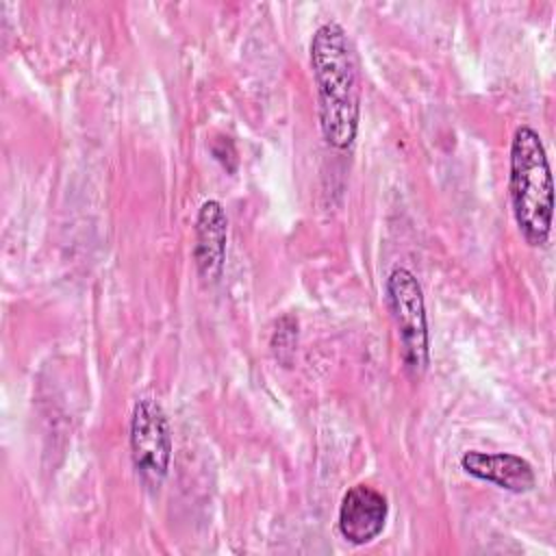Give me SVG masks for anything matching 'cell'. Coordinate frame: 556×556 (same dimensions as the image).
I'll return each instance as SVG.
<instances>
[{
	"mask_svg": "<svg viewBox=\"0 0 556 556\" xmlns=\"http://www.w3.org/2000/svg\"><path fill=\"white\" fill-rule=\"evenodd\" d=\"M387 517V497L369 484H354L341 497L337 528L348 543L367 545L384 530Z\"/></svg>",
	"mask_w": 556,
	"mask_h": 556,
	"instance_id": "5b68a950",
	"label": "cell"
},
{
	"mask_svg": "<svg viewBox=\"0 0 556 556\" xmlns=\"http://www.w3.org/2000/svg\"><path fill=\"white\" fill-rule=\"evenodd\" d=\"M384 289L400 337L404 367L413 378H421L430 363V334L421 285L410 269L393 267Z\"/></svg>",
	"mask_w": 556,
	"mask_h": 556,
	"instance_id": "3957f363",
	"label": "cell"
},
{
	"mask_svg": "<svg viewBox=\"0 0 556 556\" xmlns=\"http://www.w3.org/2000/svg\"><path fill=\"white\" fill-rule=\"evenodd\" d=\"M128 441L137 476L148 489L156 491L165 482L172 463V428L156 400L143 397L135 404Z\"/></svg>",
	"mask_w": 556,
	"mask_h": 556,
	"instance_id": "277c9868",
	"label": "cell"
},
{
	"mask_svg": "<svg viewBox=\"0 0 556 556\" xmlns=\"http://www.w3.org/2000/svg\"><path fill=\"white\" fill-rule=\"evenodd\" d=\"M508 191L517 228L528 245L547 243L554 217V180L539 132L521 124L510 139Z\"/></svg>",
	"mask_w": 556,
	"mask_h": 556,
	"instance_id": "7a4b0ae2",
	"label": "cell"
},
{
	"mask_svg": "<svg viewBox=\"0 0 556 556\" xmlns=\"http://www.w3.org/2000/svg\"><path fill=\"white\" fill-rule=\"evenodd\" d=\"M311 70L317 87V115L326 143L348 150L361 122V63L348 30L324 22L311 37Z\"/></svg>",
	"mask_w": 556,
	"mask_h": 556,
	"instance_id": "6da1fadb",
	"label": "cell"
},
{
	"mask_svg": "<svg viewBox=\"0 0 556 556\" xmlns=\"http://www.w3.org/2000/svg\"><path fill=\"white\" fill-rule=\"evenodd\" d=\"M460 467L465 469V473L497 484L500 489H506L510 493H528L536 484L532 465L526 458L508 452L491 454L469 450L460 456Z\"/></svg>",
	"mask_w": 556,
	"mask_h": 556,
	"instance_id": "52a82bcc",
	"label": "cell"
},
{
	"mask_svg": "<svg viewBox=\"0 0 556 556\" xmlns=\"http://www.w3.org/2000/svg\"><path fill=\"white\" fill-rule=\"evenodd\" d=\"M228 217L217 200H204L195 217V243L193 261L198 276L204 282H217L226 263Z\"/></svg>",
	"mask_w": 556,
	"mask_h": 556,
	"instance_id": "8992f818",
	"label": "cell"
}]
</instances>
